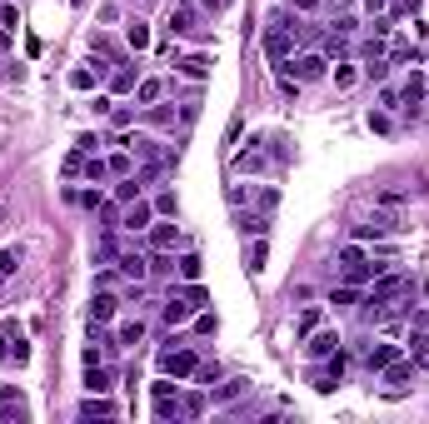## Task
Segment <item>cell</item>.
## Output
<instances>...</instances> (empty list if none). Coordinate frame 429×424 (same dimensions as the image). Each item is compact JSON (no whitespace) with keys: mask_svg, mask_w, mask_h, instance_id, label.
<instances>
[{"mask_svg":"<svg viewBox=\"0 0 429 424\" xmlns=\"http://www.w3.org/2000/svg\"><path fill=\"white\" fill-rule=\"evenodd\" d=\"M155 419H185L180 394H160V399H155Z\"/></svg>","mask_w":429,"mask_h":424,"instance_id":"19","label":"cell"},{"mask_svg":"<svg viewBox=\"0 0 429 424\" xmlns=\"http://www.w3.org/2000/svg\"><path fill=\"white\" fill-rule=\"evenodd\" d=\"M75 150H85V155H95V150H100V135H80V140H75Z\"/></svg>","mask_w":429,"mask_h":424,"instance_id":"39","label":"cell"},{"mask_svg":"<svg viewBox=\"0 0 429 424\" xmlns=\"http://www.w3.org/2000/svg\"><path fill=\"white\" fill-rule=\"evenodd\" d=\"M395 359H399V350H395V345H375L364 365H370V370H384V365H395Z\"/></svg>","mask_w":429,"mask_h":424,"instance_id":"20","label":"cell"},{"mask_svg":"<svg viewBox=\"0 0 429 424\" xmlns=\"http://www.w3.org/2000/svg\"><path fill=\"white\" fill-rule=\"evenodd\" d=\"M160 370H165L170 379H190V374L200 370V354H195V350H180V345H175V350H160Z\"/></svg>","mask_w":429,"mask_h":424,"instance_id":"3","label":"cell"},{"mask_svg":"<svg viewBox=\"0 0 429 424\" xmlns=\"http://www.w3.org/2000/svg\"><path fill=\"white\" fill-rule=\"evenodd\" d=\"M175 70H180L185 80H205V75H210V60H205V55H185V60H175Z\"/></svg>","mask_w":429,"mask_h":424,"instance_id":"14","label":"cell"},{"mask_svg":"<svg viewBox=\"0 0 429 424\" xmlns=\"http://www.w3.org/2000/svg\"><path fill=\"white\" fill-rule=\"evenodd\" d=\"M180 405H185V414H205V394H185Z\"/></svg>","mask_w":429,"mask_h":424,"instance_id":"36","label":"cell"},{"mask_svg":"<svg viewBox=\"0 0 429 424\" xmlns=\"http://www.w3.org/2000/svg\"><path fill=\"white\" fill-rule=\"evenodd\" d=\"M250 390V379H230V385H220V390H210V405H230V399H240Z\"/></svg>","mask_w":429,"mask_h":424,"instance_id":"17","label":"cell"},{"mask_svg":"<svg viewBox=\"0 0 429 424\" xmlns=\"http://www.w3.org/2000/svg\"><path fill=\"white\" fill-rule=\"evenodd\" d=\"M310 330H319V310H305V314H299V334H310Z\"/></svg>","mask_w":429,"mask_h":424,"instance_id":"38","label":"cell"},{"mask_svg":"<svg viewBox=\"0 0 429 424\" xmlns=\"http://www.w3.org/2000/svg\"><path fill=\"white\" fill-rule=\"evenodd\" d=\"M10 75H15V70H6V60H0V80H10Z\"/></svg>","mask_w":429,"mask_h":424,"instance_id":"47","label":"cell"},{"mask_svg":"<svg viewBox=\"0 0 429 424\" xmlns=\"http://www.w3.org/2000/svg\"><path fill=\"white\" fill-rule=\"evenodd\" d=\"M290 65H295V80H325V70H330V55H315V50H305V55H290Z\"/></svg>","mask_w":429,"mask_h":424,"instance_id":"6","label":"cell"},{"mask_svg":"<svg viewBox=\"0 0 429 424\" xmlns=\"http://www.w3.org/2000/svg\"><path fill=\"white\" fill-rule=\"evenodd\" d=\"M379 374H384V390H404L415 379V365H410V359H395V365H384Z\"/></svg>","mask_w":429,"mask_h":424,"instance_id":"10","label":"cell"},{"mask_svg":"<svg viewBox=\"0 0 429 424\" xmlns=\"http://www.w3.org/2000/svg\"><path fill=\"white\" fill-rule=\"evenodd\" d=\"M155 210H160V215H175V195H170V190H165V195L155 200Z\"/></svg>","mask_w":429,"mask_h":424,"instance_id":"44","label":"cell"},{"mask_svg":"<svg viewBox=\"0 0 429 424\" xmlns=\"http://www.w3.org/2000/svg\"><path fill=\"white\" fill-rule=\"evenodd\" d=\"M195 334H214V314H200V320H195Z\"/></svg>","mask_w":429,"mask_h":424,"instance_id":"45","label":"cell"},{"mask_svg":"<svg viewBox=\"0 0 429 424\" xmlns=\"http://www.w3.org/2000/svg\"><path fill=\"white\" fill-rule=\"evenodd\" d=\"M285 6H295V10H319L325 0H285Z\"/></svg>","mask_w":429,"mask_h":424,"instance_id":"46","label":"cell"},{"mask_svg":"<svg viewBox=\"0 0 429 424\" xmlns=\"http://www.w3.org/2000/svg\"><path fill=\"white\" fill-rule=\"evenodd\" d=\"M175 270H180V280H200V260H195V254H185Z\"/></svg>","mask_w":429,"mask_h":424,"instance_id":"33","label":"cell"},{"mask_svg":"<svg viewBox=\"0 0 429 424\" xmlns=\"http://www.w3.org/2000/svg\"><path fill=\"white\" fill-rule=\"evenodd\" d=\"M100 70H105V65H95V70H85V65H80V70H70V90H90V85L100 80Z\"/></svg>","mask_w":429,"mask_h":424,"instance_id":"27","label":"cell"},{"mask_svg":"<svg viewBox=\"0 0 429 424\" xmlns=\"http://www.w3.org/2000/svg\"><path fill=\"white\" fill-rule=\"evenodd\" d=\"M15 270H20V250H0V285H6Z\"/></svg>","mask_w":429,"mask_h":424,"instance_id":"28","label":"cell"},{"mask_svg":"<svg viewBox=\"0 0 429 424\" xmlns=\"http://www.w3.org/2000/svg\"><path fill=\"white\" fill-rule=\"evenodd\" d=\"M140 339H145V325L140 320H125L120 334H115V345H140Z\"/></svg>","mask_w":429,"mask_h":424,"instance_id":"26","label":"cell"},{"mask_svg":"<svg viewBox=\"0 0 429 424\" xmlns=\"http://www.w3.org/2000/svg\"><path fill=\"white\" fill-rule=\"evenodd\" d=\"M160 95H165V80H140V85H135V100H140V105H155Z\"/></svg>","mask_w":429,"mask_h":424,"instance_id":"21","label":"cell"},{"mask_svg":"<svg viewBox=\"0 0 429 424\" xmlns=\"http://www.w3.org/2000/svg\"><path fill=\"white\" fill-rule=\"evenodd\" d=\"M410 345H415V359H419V365H429V334H410Z\"/></svg>","mask_w":429,"mask_h":424,"instance_id":"34","label":"cell"},{"mask_svg":"<svg viewBox=\"0 0 429 424\" xmlns=\"http://www.w3.org/2000/svg\"><path fill=\"white\" fill-rule=\"evenodd\" d=\"M115 200H120V205H130V200H140V175H125V180L115 185Z\"/></svg>","mask_w":429,"mask_h":424,"instance_id":"24","label":"cell"},{"mask_svg":"<svg viewBox=\"0 0 429 424\" xmlns=\"http://www.w3.org/2000/svg\"><path fill=\"white\" fill-rule=\"evenodd\" d=\"M364 75H370V80H384V75H390V60H364Z\"/></svg>","mask_w":429,"mask_h":424,"instance_id":"35","label":"cell"},{"mask_svg":"<svg viewBox=\"0 0 429 424\" xmlns=\"http://www.w3.org/2000/svg\"><path fill=\"white\" fill-rule=\"evenodd\" d=\"M115 314H120L115 294H95V300H90V325H105V320H115Z\"/></svg>","mask_w":429,"mask_h":424,"instance_id":"12","label":"cell"},{"mask_svg":"<svg viewBox=\"0 0 429 424\" xmlns=\"http://www.w3.org/2000/svg\"><path fill=\"white\" fill-rule=\"evenodd\" d=\"M85 160H90L85 150H70V155H66V165H60V170H66V175H85Z\"/></svg>","mask_w":429,"mask_h":424,"instance_id":"30","label":"cell"},{"mask_svg":"<svg viewBox=\"0 0 429 424\" xmlns=\"http://www.w3.org/2000/svg\"><path fill=\"white\" fill-rule=\"evenodd\" d=\"M135 85H140V70H135V65H125V60H120V70L110 75V90H115V95H125V90H135Z\"/></svg>","mask_w":429,"mask_h":424,"instance_id":"15","label":"cell"},{"mask_svg":"<svg viewBox=\"0 0 429 424\" xmlns=\"http://www.w3.org/2000/svg\"><path fill=\"white\" fill-rule=\"evenodd\" d=\"M85 390H90V394H105V390H110V374H105L100 365H90V370H85Z\"/></svg>","mask_w":429,"mask_h":424,"instance_id":"23","label":"cell"},{"mask_svg":"<svg viewBox=\"0 0 429 424\" xmlns=\"http://www.w3.org/2000/svg\"><path fill=\"white\" fill-rule=\"evenodd\" d=\"M335 350H339V334H335V330H310V334H305V354H310V359H325V354H335Z\"/></svg>","mask_w":429,"mask_h":424,"instance_id":"7","label":"cell"},{"mask_svg":"<svg viewBox=\"0 0 429 424\" xmlns=\"http://www.w3.org/2000/svg\"><path fill=\"white\" fill-rule=\"evenodd\" d=\"M195 6H200V10H205V15H220V10H225V6H230V0H195Z\"/></svg>","mask_w":429,"mask_h":424,"instance_id":"43","label":"cell"},{"mask_svg":"<svg viewBox=\"0 0 429 424\" xmlns=\"http://www.w3.org/2000/svg\"><path fill=\"white\" fill-rule=\"evenodd\" d=\"M260 265H265V240H255L250 245V270H260Z\"/></svg>","mask_w":429,"mask_h":424,"instance_id":"40","label":"cell"},{"mask_svg":"<svg viewBox=\"0 0 429 424\" xmlns=\"http://www.w3.org/2000/svg\"><path fill=\"white\" fill-rule=\"evenodd\" d=\"M200 6H195V0H180V6L175 10H170V35H195L200 30Z\"/></svg>","mask_w":429,"mask_h":424,"instance_id":"5","label":"cell"},{"mask_svg":"<svg viewBox=\"0 0 429 424\" xmlns=\"http://www.w3.org/2000/svg\"><path fill=\"white\" fill-rule=\"evenodd\" d=\"M240 230H245V235H265V230H270V215H265V210H260V215H250V210H245V215H240Z\"/></svg>","mask_w":429,"mask_h":424,"instance_id":"25","label":"cell"},{"mask_svg":"<svg viewBox=\"0 0 429 424\" xmlns=\"http://www.w3.org/2000/svg\"><path fill=\"white\" fill-rule=\"evenodd\" d=\"M265 165V155L260 150H245V155H235V170H260Z\"/></svg>","mask_w":429,"mask_h":424,"instance_id":"32","label":"cell"},{"mask_svg":"<svg viewBox=\"0 0 429 424\" xmlns=\"http://www.w3.org/2000/svg\"><path fill=\"white\" fill-rule=\"evenodd\" d=\"M359 300V285H339L335 294H330V305H355Z\"/></svg>","mask_w":429,"mask_h":424,"instance_id":"31","label":"cell"},{"mask_svg":"<svg viewBox=\"0 0 429 424\" xmlns=\"http://www.w3.org/2000/svg\"><path fill=\"white\" fill-rule=\"evenodd\" d=\"M295 40H299V20H290L285 10H275L270 15V30H265V50L275 60H290L295 55Z\"/></svg>","mask_w":429,"mask_h":424,"instance_id":"1","label":"cell"},{"mask_svg":"<svg viewBox=\"0 0 429 424\" xmlns=\"http://www.w3.org/2000/svg\"><path fill=\"white\" fill-rule=\"evenodd\" d=\"M424 90H429V75H424V70H415L410 80H404V90H399V100H404V110H419V100H424Z\"/></svg>","mask_w":429,"mask_h":424,"instance_id":"9","label":"cell"},{"mask_svg":"<svg viewBox=\"0 0 429 424\" xmlns=\"http://www.w3.org/2000/svg\"><path fill=\"white\" fill-rule=\"evenodd\" d=\"M110 414H115V405H110V399H100V394H90L80 405V419H110Z\"/></svg>","mask_w":429,"mask_h":424,"instance_id":"18","label":"cell"},{"mask_svg":"<svg viewBox=\"0 0 429 424\" xmlns=\"http://www.w3.org/2000/svg\"><path fill=\"white\" fill-rule=\"evenodd\" d=\"M339 374H345V359H339V350H335V354H325V365L310 370V385H315L319 394H330V390L339 385Z\"/></svg>","mask_w":429,"mask_h":424,"instance_id":"4","label":"cell"},{"mask_svg":"<svg viewBox=\"0 0 429 424\" xmlns=\"http://www.w3.org/2000/svg\"><path fill=\"white\" fill-rule=\"evenodd\" d=\"M115 265H120V274H130L135 285L150 274V260H145V254H115Z\"/></svg>","mask_w":429,"mask_h":424,"instance_id":"13","label":"cell"},{"mask_svg":"<svg viewBox=\"0 0 429 424\" xmlns=\"http://www.w3.org/2000/svg\"><path fill=\"white\" fill-rule=\"evenodd\" d=\"M175 240H180V225H155L150 230V250H175Z\"/></svg>","mask_w":429,"mask_h":424,"instance_id":"16","label":"cell"},{"mask_svg":"<svg viewBox=\"0 0 429 424\" xmlns=\"http://www.w3.org/2000/svg\"><path fill=\"white\" fill-rule=\"evenodd\" d=\"M0 26L15 30V26H20V10H15V6H0Z\"/></svg>","mask_w":429,"mask_h":424,"instance_id":"37","label":"cell"},{"mask_svg":"<svg viewBox=\"0 0 429 424\" xmlns=\"http://www.w3.org/2000/svg\"><path fill=\"white\" fill-rule=\"evenodd\" d=\"M125 40H130V50H145L150 46V26L145 20H130V26H125Z\"/></svg>","mask_w":429,"mask_h":424,"instance_id":"22","label":"cell"},{"mask_svg":"<svg viewBox=\"0 0 429 424\" xmlns=\"http://www.w3.org/2000/svg\"><path fill=\"white\" fill-rule=\"evenodd\" d=\"M390 125H395V120H390V115H384V110H375V115H370V130H379V135H384V130H390Z\"/></svg>","mask_w":429,"mask_h":424,"instance_id":"42","label":"cell"},{"mask_svg":"<svg viewBox=\"0 0 429 424\" xmlns=\"http://www.w3.org/2000/svg\"><path fill=\"white\" fill-rule=\"evenodd\" d=\"M395 230H404V220H390V215H375V220H364V225H355V240H379V235H395Z\"/></svg>","mask_w":429,"mask_h":424,"instance_id":"8","label":"cell"},{"mask_svg":"<svg viewBox=\"0 0 429 424\" xmlns=\"http://www.w3.org/2000/svg\"><path fill=\"white\" fill-rule=\"evenodd\" d=\"M359 75H364V70H355V65H339V70H335V85H339V90H355V85H359Z\"/></svg>","mask_w":429,"mask_h":424,"instance_id":"29","label":"cell"},{"mask_svg":"<svg viewBox=\"0 0 429 424\" xmlns=\"http://www.w3.org/2000/svg\"><path fill=\"white\" fill-rule=\"evenodd\" d=\"M150 125H175V115L160 110V105H150Z\"/></svg>","mask_w":429,"mask_h":424,"instance_id":"41","label":"cell"},{"mask_svg":"<svg viewBox=\"0 0 429 424\" xmlns=\"http://www.w3.org/2000/svg\"><path fill=\"white\" fill-rule=\"evenodd\" d=\"M404 290H410V280H404V274H390V270H384L379 280H370V294H364V305H370V310H384L390 300H399Z\"/></svg>","mask_w":429,"mask_h":424,"instance_id":"2","label":"cell"},{"mask_svg":"<svg viewBox=\"0 0 429 424\" xmlns=\"http://www.w3.org/2000/svg\"><path fill=\"white\" fill-rule=\"evenodd\" d=\"M145 225H150V205H145V200H130V205H125V220H120V230H130V235H140Z\"/></svg>","mask_w":429,"mask_h":424,"instance_id":"11","label":"cell"}]
</instances>
